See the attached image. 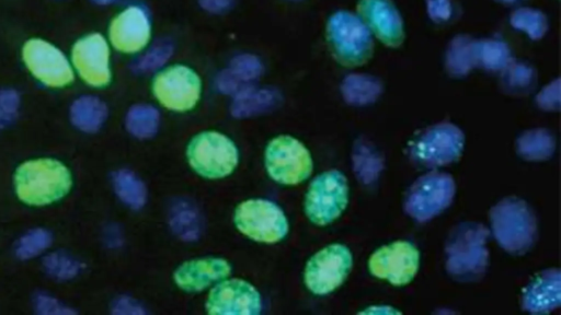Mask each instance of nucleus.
<instances>
[{"mask_svg":"<svg viewBox=\"0 0 561 315\" xmlns=\"http://www.w3.org/2000/svg\"><path fill=\"white\" fill-rule=\"evenodd\" d=\"M357 13L383 45L399 47L404 40L402 16L392 0H358Z\"/></svg>","mask_w":561,"mask_h":315,"instance_id":"nucleus-19","label":"nucleus"},{"mask_svg":"<svg viewBox=\"0 0 561 315\" xmlns=\"http://www.w3.org/2000/svg\"><path fill=\"white\" fill-rule=\"evenodd\" d=\"M215 83H216L217 90L220 93L226 94V95H231V96L236 95L243 89L250 86V85H244L239 80H237L229 72L228 69H225L218 73Z\"/></svg>","mask_w":561,"mask_h":315,"instance_id":"nucleus-42","label":"nucleus"},{"mask_svg":"<svg viewBox=\"0 0 561 315\" xmlns=\"http://www.w3.org/2000/svg\"><path fill=\"white\" fill-rule=\"evenodd\" d=\"M465 147L462 130L451 122L435 124L409 143L410 158L419 165L437 167L457 161Z\"/></svg>","mask_w":561,"mask_h":315,"instance_id":"nucleus-10","label":"nucleus"},{"mask_svg":"<svg viewBox=\"0 0 561 315\" xmlns=\"http://www.w3.org/2000/svg\"><path fill=\"white\" fill-rule=\"evenodd\" d=\"M112 184L118 199L129 209L138 211L148 200L145 182L133 171L119 168L112 174Z\"/></svg>","mask_w":561,"mask_h":315,"instance_id":"nucleus-26","label":"nucleus"},{"mask_svg":"<svg viewBox=\"0 0 561 315\" xmlns=\"http://www.w3.org/2000/svg\"><path fill=\"white\" fill-rule=\"evenodd\" d=\"M232 273L230 261L220 256L191 258L179 264L172 272L175 287L185 293L208 291Z\"/></svg>","mask_w":561,"mask_h":315,"instance_id":"nucleus-17","label":"nucleus"},{"mask_svg":"<svg viewBox=\"0 0 561 315\" xmlns=\"http://www.w3.org/2000/svg\"><path fill=\"white\" fill-rule=\"evenodd\" d=\"M360 313L388 315V314H400L401 312L389 306V305H373L369 308L360 311Z\"/></svg>","mask_w":561,"mask_h":315,"instance_id":"nucleus-44","label":"nucleus"},{"mask_svg":"<svg viewBox=\"0 0 561 315\" xmlns=\"http://www.w3.org/2000/svg\"><path fill=\"white\" fill-rule=\"evenodd\" d=\"M491 231L497 244L512 255H524L535 244L538 226L530 206L518 197H505L490 209Z\"/></svg>","mask_w":561,"mask_h":315,"instance_id":"nucleus-3","label":"nucleus"},{"mask_svg":"<svg viewBox=\"0 0 561 315\" xmlns=\"http://www.w3.org/2000/svg\"><path fill=\"white\" fill-rule=\"evenodd\" d=\"M325 38L333 57L343 66L358 67L373 56L370 31L358 14L347 10L335 11L329 16Z\"/></svg>","mask_w":561,"mask_h":315,"instance_id":"nucleus-5","label":"nucleus"},{"mask_svg":"<svg viewBox=\"0 0 561 315\" xmlns=\"http://www.w3.org/2000/svg\"><path fill=\"white\" fill-rule=\"evenodd\" d=\"M35 307L37 313L43 315H64L75 313L69 307L62 305L58 300L45 293L36 295Z\"/></svg>","mask_w":561,"mask_h":315,"instance_id":"nucleus-39","label":"nucleus"},{"mask_svg":"<svg viewBox=\"0 0 561 315\" xmlns=\"http://www.w3.org/2000/svg\"><path fill=\"white\" fill-rule=\"evenodd\" d=\"M160 112L150 104H135L126 113L125 127L139 140L153 138L160 128Z\"/></svg>","mask_w":561,"mask_h":315,"instance_id":"nucleus-29","label":"nucleus"},{"mask_svg":"<svg viewBox=\"0 0 561 315\" xmlns=\"http://www.w3.org/2000/svg\"><path fill=\"white\" fill-rule=\"evenodd\" d=\"M72 63L81 79L91 86L104 88L112 80L110 48L99 33L78 39L71 51Z\"/></svg>","mask_w":561,"mask_h":315,"instance_id":"nucleus-16","label":"nucleus"},{"mask_svg":"<svg viewBox=\"0 0 561 315\" xmlns=\"http://www.w3.org/2000/svg\"><path fill=\"white\" fill-rule=\"evenodd\" d=\"M352 164L356 178L365 186L374 185L383 171V158L368 140L358 139L353 144Z\"/></svg>","mask_w":561,"mask_h":315,"instance_id":"nucleus-23","label":"nucleus"},{"mask_svg":"<svg viewBox=\"0 0 561 315\" xmlns=\"http://www.w3.org/2000/svg\"><path fill=\"white\" fill-rule=\"evenodd\" d=\"M350 189L345 175L339 170L318 174L308 185L304 197V212L314 225L334 222L348 203Z\"/></svg>","mask_w":561,"mask_h":315,"instance_id":"nucleus-8","label":"nucleus"},{"mask_svg":"<svg viewBox=\"0 0 561 315\" xmlns=\"http://www.w3.org/2000/svg\"><path fill=\"white\" fill-rule=\"evenodd\" d=\"M20 95L15 90H0V129L9 126L18 116Z\"/></svg>","mask_w":561,"mask_h":315,"instance_id":"nucleus-37","label":"nucleus"},{"mask_svg":"<svg viewBox=\"0 0 561 315\" xmlns=\"http://www.w3.org/2000/svg\"><path fill=\"white\" fill-rule=\"evenodd\" d=\"M556 150L553 135L543 128H534L524 131L516 139V151L526 161H546Z\"/></svg>","mask_w":561,"mask_h":315,"instance_id":"nucleus-28","label":"nucleus"},{"mask_svg":"<svg viewBox=\"0 0 561 315\" xmlns=\"http://www.w3.org/2000/svg\"><path fill=\"white\" fill-rule=\"evenodd\" d=\"M18 198L30 206H46L64 198L72 186L68 167L58 160L39 158L23 162L13 177Z\"/></svg>","mask_w":561,"mask_h":315,"instance_id":"nucleus-2","label":"nucleus"},{"mask_svg":"<svg viewBox=\"0 0 561 315\" xmlns=\"http://www.w3.org/2000/svg\"><path fill=\"white\" fill-rule=\"evenodd\" d=\"M204 307L210 315H259L263 298L250 281L229 276L207 291Z\"/></svg>","mask_w":561,"mask_h":315,"instance_id":"nucleus-13","label":"nucleus"},{"mask_svg":"<svg viewBox=\"0 0 561 315\" xmlns=\"http://www.w3.org/2000/svg\"><path fill=\"white\" fill-rule=\"evenodd\" d=\"M232 223L244 237L266 245L284 241L290 229L284 209L267 198H249L240 201L233 210Z\"/></svg>","mask_w":561,"mask_h":315,"instance_id":"nucleus-6","label":"nucleus"},{"mask_svg":"<svg viewBox=\"0 0 561 315\" xmlns=\"http://www.w3.org/2000/svg\"><path fill=\"white\" fill-rule=\"evenodd\" d=\"M344 101L354 106H366L375 103L382 93L381 81L366 73H350L341 83Z\"/></svg>","mask_w":561,"mask_h":315,"instance_id":"nucleus-24","label":"nucleus"},{"mask_svg":"<svg viewBox=\"0 0 561 315\" xmlns=\"http://www.w3.org/2000/svg\"><path fill=\"white\" fill-rule=\"evenodd\" d=\"M108 115L106 104L96 96L84 95L77 98L70 108L72 124L84 132H96Z\"/></svg>","mask_w":561,"mask_h":315,"instance_id":"nucleus-25","label":"nucleus"},{"mask_svg":"<svg viewBox=\"0 0 561 315\" xmlns=\"http://www.w3.org/2000/svg\"><path fill=\"white\" fill-rule=\"evenodd\" d=\"M476 57L477 66L491 71L504 70L513 60L510 46L499 38L476 39Z\"/></svg>","mask_w":561,"mask_h":315,"instance_id":"nucleus-30","label":"nucleus"},{"mask_svg":"<svg viewBox=\"0 0 561 315\" xmlns=\"http://www.w3.org/2000/svg\"><path fill=\"white\" fill-rule=\"evenodd\" d=\"M561 302V272L549 268L538 272L524 288L520 299L522 308L536 315L553 312Z\"/></svg>","mask_w":561,"mask_h":315,"instance_id":"nucleus-20","label":"nucleus"},{"mask_svg":"<svg viewBox=\"0 0 561 315\" xmlns=\"http://www.w3.org/2000/svg\"><path fill=\"white\" fill-rule=\"evenodd\" d=\"M173 46L165 39L156 42L144 55L133 63L137 73H148L160 69L172 56Z\"/></svg>","mask_w":561,"mask_h":315,"instance_id":"nucleus-33","label":"nucleus"},{"mask_svg":"<svg viewBox=\"0 0 561 315\" xmlns=\"http://www.w3.org/2000/svg\"><path fill=\"white\" fill-rule=\"evenodd\" d=\"M168 222L173 234L187 243L199 240L204 231V220L199 209L186 198H178L171 203Z\"/></svg>","mask_w":561,"mask_h":315,"instance_id":"nucleus-22","label":"nucleus"},{"mask_svg":"<svg viewBox=\"0 0 561 315\" xmlns=\"http://www.w3.org/2000/svg\"><path fill=\"white\" fill-rule=\"evenodd\" d=\"M111 312L115 315H145L146 308L136 299L129 295L117 296L111 306Z\"/></svg>","mask_w":561,"mask_h":315,"instance_id":"nucleus-40","label":"nucleus"},{"mask_svg":"<svg viewBox=\"0 0 561 315\" xmlns=\"http://www.w3.org/2000/svg\"><path fill=\"white\" fill-rule=\"evenodd\" d=\"M353 267L350 248L341 243L329 244L306 261L302 281L313 295L323 296L335 291L347 278Z\"/></svg>","mask_w":561,"mask_h":315,"instance_id":"nucleus-9","label":"nucleus"},{"mask_svg":"<svg viewBox=\"0 0 561 315\" xmlns=\"http://www.w3.org/2000/svg\"><path fill=\"white\" fill-rule=\"evenodd\" d=\"M499 1L504 2V3H514L518 0H499Z\"/></svg>","mask_w":561,"mask_h":315,"instance_id":"nucleus-46","label":"nucleus"},{"mask_svg":"<svg viewBox=\"0 0 561 315\" xmlns=\"http://www.w3.org/2000/svg\"><path fill=\"white\" fill-rule=\"evenodd\" d=\"M263 164L267 176L286 187L300 185L313 171L310 151L290 135H278L268 140L263 152Z\"/></svg>","mask_w":561,"mask_h":315,"instance_id":"nucleus-7","label":"nucleus"},{"mask_svg":"<svg viewBox=\"0 0 561 315\" xmlns=\"http://www.w3.org/2000/svg\"><path fill=\"white\" fill-rule=\"evenodd\" d=\"M503 71V82L510 91H526L536 80L535 69L523 61L512 60Z\"/></svg>","mask_w":561,"mask_h":315,"instance_id":"nucleus-36","label":"nucleus"},{"mask_svg":"<svg viewBox=\"0 0 561 315\" xmlns=\"http://www.w3.org/2000/svg\"><path fill=\"white\" fill-rule=\"evenodd\" d=\"M426 12L435 23H445L454 13L451 0H425Z\"/></svg>","mask_w":561,"mask_h":315,"instance_id":"nucleus-41","label":"nucleus"},{"mask_svg":"<svg viewBox=\"0 0 561 315\" xmlns=\"http://www.w3.org/2000/svg\"><path fill=\"white\" fill-rule=\"evenodd\" d=\"M290 1H300V0H290Z\"/></svg>","mask_w":561,"mask_h":315,"instance_id":"nucleus-47","label":"nucleus"},{"mask_svg":"<svg viewBox=\"0 0 561 315\" xmlns=\"http://www.w3.org/2000/svg\"><path fill=\"white\" fill-rule=\"evenodd\" d=\"M456 192L451 175L431 172L419 177L404 197V211L417 222H426L447 209Z\"/></svg>","mask_w":561,"mask_h":315,"instance_id":"nucleus-12","label":"nucleus"},{"mask_svg":"<svg viewBox=\"0 0 561 315\" xmlns=\"http://www.w3.org/2000/svg\"><path fill=\"white\" fill-rule=\"evenodd\" d=\"M185 159L197 176L216 180L229 177L237 170L240 152L227 135L218 130H203L187 141Z\"/></svg>","mask_w":561,"mask_h":315,"instance_id":"nucleus-4","label":"nucleus"},{"mask_svg":"<svg viewBox=\"0 0 561 315\" xmlns=\"http://www.w3.org/2000/svg\"><path fill=\"white\" fill-rule=\"evenodd\" d=\"M489 230L479 222H461L449 232L445 245V267L457 281L481 279L489 266Z\"/></svg>","mask_w":561,"mask_h":315,"instance_id":"nucleus-1","label":"nucleus"},{"mask_svg":"<svg viewBox=\"0 0 561 315\" xmlns=\"http://www.w3.org/2000/svg\"><path fill=\"white\" fill-rule=\"evenodd\" d=\"M282 100V94L276 89L250 85L233 95L230 114L238 119L255 117L274 110Z\"/></svg>","mask_w":561,"mask_h":315,"instance_id":"nucleus-21","label":"nucleus"},{"mask_svg":"<svg viewBox=\"0 0 561 315\" xmlns=\"http://www.w3.org/2000/svg\"><path fill=\"white\" fill-rule=\"evenodd\" d=\"M46 272L57 280H70L75 278L82 268V264L61 252L47 255L43 260Z\"/></svg>","mask_w":561,"mask_h":315,"instance_id":"nucleus-34","label":"nucleus"},{"mask_svg":"<svg viewBox=\"0 0 561 315\" xmlns=\"http://www.w3.org/2000/svg\"><path fill=\"white\" fill-rule=\"evenodd\" d=\"M108 37L113 47L123 54L141 51L151 38V20L141 5H129L111 22Z\"/></svg>","mask_w":561,"mask_h":315,"instance_id":"nucleus-18","label":"nucleus"},{"mask_svg":"<svg viewBox=\"0 0 561 315\" xmlns=\"http://www.w3.org/2000/svg\"><path fill=\"white\" fill-rule=\"evenodd\" d=\"M51 243V234L42 228L25 233L16 243L15 254L21 259H31L38 256Z\"/></svg>","mask_w":561,"mask_h":315,"instance_id":"nucleus-35","label":"nucleus"},{"mask_svg":"<svg viewBox=\"0 0 561 315\" xmlns=\"http://www.w3.org/2000/svg\"><path fill=\"white\" fill-rule=\"evenodd\" d=\"M93 2L98 3V4H110L112 2H114L115 0H92Z\"/></svg>","mask_w":561,"mask_h":315,"instance_id":"nucleus-45","label":"nucleus"},{"mask_svg":"<svg viewBox=\"0 0 561 315\" xmlns=\"http://www.w3.org/2000/svg\"><path fill=\"white\" fill-rule=\"evenodd\" d=\"M445 65L450 75H467L477 66L476 39L465 34L455 36L448 44Z\"/></svg>","mask_w":561,"mask_h":315,"instance_id":"nucleus-27","label":"nucleus"},{"mask_svg":"<svg viewBox=\"0 0 561 315\" xmlns=\"http://www.w3.org/2000/svg\"><path fill=\"white\" fill-rule=\"evenodd\" d=\"M202 79L185 65H172L160 70L151 82L157 102L168 110L187 113L194 109L202 96Z\"/></svg>","mask_w":561,"mask_h":315,"instance_id":"nucleus-11","label":"nucleus"},{"mask_svg":"<svg viewBox=\"0 0 561 315\" xmlns=\"http://www.w3.org/2000/svg\"><path fill=\"white\" fill-rule=\"evenodd\" d=\"M229 72L244 85H252L264 72L261 59L252 54L234 56L227 68Z\"/></svg>","mask_w":561,"mask_h":315,"instance_id":"nucleus-32","label":"nucleus"},{"mask_svg":"<svg viewBox=\"0 0 561 315\" xmlns=\"http://www.w3.org/2000/svg\"><path fill=\"white\" fill-rule=\"evenodd\" d=\"M199 7L213 14H222L231 10L236 0H197Z\"/></svg>","mask_w":561,"mask_h":315,"instance_id":"nucleus-43","label":"nucleus"},{"mask_svg":"<svg viewBox=\"0 0 561 315\" xmlns=\"http://www.w3.org/2000/svg\"><path fill=\"white\" fill-rule=\"evenodd\" d=\"M537 105L545 110H559L560 108V79L549 82L536 96Z\"/></svg>","mask_w":561,"mask_h":315,"instance_id":"nucleus-38","label":"nucleus"},{"mask_svg":"<svg viewBox=\"0 0 561 315\" xmlns=\"http://www.w3.org/2000/svg\"><path fill=\"white\" fill-rule=\"evenodd\" d=\"M420 267V252L408 241H396L377 248L368 259L369 272L393 285L410 283Z\"/></svg>","mask_w":561,"mask_h":315,"instance_id":"nucleus-14","label":"nucleus"},{"mask_svg":"<svg viewBox=\"0 0 561 315\" xmlns=\"http://www.w3.org/2000/svg\"><path fill=\"white\" fill-rule=\"evenodd\" d=\"M22 58L33 77L49 88H62L73 81L66 56L44 39H28L22 48Z\"/></svg>","mask_w":561,"mask_h":315,"instance_id":"nucleus-15","label":"nucleus"},{"mask_svg":"<svg viewBox=\"0 0 561 315\" xmlns=\"http://www.w3.org/2000/svg\"><path fill=\"white\" fill-rule=\"evenodd\" d=\"M510 23L515 30L526 33L534 40L542 38L549 28L547 15L541 10L529 7L514 10L510 16Z\"/></svg>","mask_w":561,"mask_h":315,"instance_id":"nucleus-31","label":"nucleus"}]
</instances>
